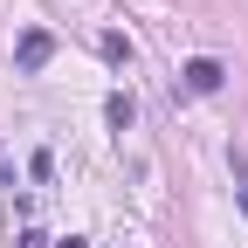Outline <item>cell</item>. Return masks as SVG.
<instances>
[{
	"label": "cell",
	"mask_w": 248,
	"mask_h": 248,
	"mask_svg": "<svg viewBox=\"0 0 248 248\" xmlns=\"http://www.w3.org/2000/svg\"><path fill=\"white\" fill-rule=\"evenodd\" d=\"M55 248H90V241H83V234H69V241H55Z\"/></svg>",
	"instance_id": "obj_5"
},
{
	"label": "cell",
	"mask_w": 248,
	"mask_h": 248,
	"mask_svg": "<svg viewBox=\"0 0 248 248\" xmlns=\"http://www.w3.org/2000/svg\"><path fill=\"white\" fill-rule=\"evenodd\" d=\"M104 117H110V131H131V117H138V110H131V97H124V90H117V97L104 104Z\"/></svg>",
	"instance_id": "obj_3"
},
{
	"label": "cell",
	"mask_w": 248,
	"mask_h": 248,
	"mask_svg": "<svg viewBox=\"0 0 248 248\" xmlns=\"http://www.w3.org/2000/svg\"><path fill=\"white\" fill-rule=\"evenodd\" d=\"M97 48H104L110 62H131V42H124V35H117V28H104V35H97Z\"/></svg>",
	"instance_id": "obj_4"
},
{
	"label": "cell",
	"mask_w": 248,
	"mask_h": 248,
	"mask_svg": "<svg viewBox=\"0 0 248 248\" xmlns=\"http://www.w3.org/2000/svg\"><path fill=\"white\" fill-rule=\"evenodd\" d=\"M221 76H228V69H221L214 55H193V62L179 69V83H186V90H200V97H207V90H221Z\"/></svg>",
	"instance_id": "obj_2"
},
{
	"label": "cell",
	"mask_w": 248,
	"mask_h": 248,
	"mask_svg": "<svg viewBox=\"0 0 248 248\" xmlns=\"http://www.w3.org/2000/svg\"><path fill=\"white\" fill-rule=\"evenodd\" d=\"M241 214H248V200H241Z\"/></svg>",
	"instance_id": "obj_6"
},
{
	"label": "cell",
	"mask_w": 248,
	"mask_h": 248,
	"mask_svg": "<svg viewBox=\"0 0 248 248\" xmlns=\"http://www.w3.org/2000/svg\"><path fill=\"white\" fill-rule=\"evenodd\" d=\"M48 55H55V35H48V28H28V35L14 42V69L35 76V69H48Z\"/></svg>",
	"instance_id": "obj_1"
}]
</instances>
